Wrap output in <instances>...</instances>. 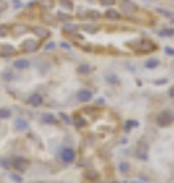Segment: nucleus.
<instances>
[{"label":"nucleus","instance_id":"f704fd0d","mask_svg":"<svg viewBox=\"0 0 174 183\" xmlns=\"http://www.w3.org/2000/svg\"><path fill=\"white\" fill-rule=\"evenodd\" d=\"M165 83H167V80H157V81H156V84H157V86H160V84H165Z\"/></svg>","mask_w":174,"mask_h":183},{"label":"nucleus","instance_id":"a878e982","mask_svg":"<svg viewBox=\"0 0 174 183\" xmlns=\"http://www.w3.org/2000/svg\"><path fill=\"white\" fill-rule=\"evenodd\" d=\"M11 179L14 180L16 183H21V182H23V179H21L20 176H17V174H11Z\"/></svg>","mask_w":174,"mask_h":183},{"label":"nucleus","instance_id":"4be33fe9","mask_svg":"<svg viewBox=\"0 0 174 183\" xmlns=\"http://www.w3.org/2000/svg\"><path fill=\"white\" fill-rule=\"evenodd\" d=\"M0 166H2L3 169H8V168H11V162L6 160V159H2L0 160Z\"/></svg>","mask_w":174,"mask_h":183},{"label":"nucleus","instance_id":"7ed1b4c3","mask_svg":"<svg viewBox=\"0 0 174 183\" xmlns=\"http://www.w3.org/2000/svg\"><path fill=\"white\" fill-rule=\"evenodd\" d=\"M76 98H78V101H81V102H89V101L93 98V93H92V90L83 89V90H79V92H78Z\"/></svg>","mask_w":174,"mask_h":183},{"label":"nucleus","instance_id":"2eb2a0df","mask_svg":"<svg viewBox=\"0 0 174 183\" xmlns=\"http://www.w3.org/2000/svg\"><path fill=\"white\" fill-rule=\"evenodd\" d=\"M159 66V61L157 60H148L145 63V67L147 69H154V67H157Z\"/></svg>","mask_w":174,"mask_h":183},{"label":"nucleus","instance_id":"0eeeda50","mask_svg":"<svg viewBox=\"0 0 174 183\" xmlns=\"http://www.w3.org/2000/svg\"><path fill=\"white\" fill-rule=\"evenodd\" d=\"M37 49H38V43L34 41V40H28V41L23 43V50L24 52H34Z\"/></svg>","mask_w":174,"mask_h":183},{"label":"nucleus","instance_id":"f3484780","mask_svg":"<svg viewBox=\"0 0 174 183\" xmlns=\"http://www.w3.org/2000/svg\"><path fill=\"white\" fill-rule=\"evenodd\" d=\"M83 31H87V32H96L98 31V26H90V24H84L81 26Z\"/></svg>","mask_w":174,"mask_h":183},{"label":"nucleus","instance_id":"20e7f679","mask_svg":"<svg viewBox=\"0 0 174 183\" xmlns=\"http://www.w3.org/2000/svg\"><path fill=\"white\" fill-rule=\"evenodd\" d=\"M14 166L17 169H20V171H26L29 166V160L28 159H23V157H16L14 159Z\"/></svg>","mask_w":174,"mask_h":183},{"label":"nucleus","instance_id":"c9c22d12","mask_svg":"<svg viewBox=\"0 0 174 183\" xmlns=\"http://www.w3.org/2000/svg\"><path fill=\"white\" fill-rule=\"evenodd\" d=\"M168 93H170V96H171V98H174V87H171V89H170Z\"/></svg>","mask_w":174,"mask_h":183},{"label":"nucleus","instance_id":"72a5a7b5","mask_svg":"<svg viewBox=\"0 0 174 183\" xmlns=\"http://www.w3.org/2000/svg\"><path fill=\"white\" fill-rule=\"evenodd\" d=\"M58 17H60V18H64V20H70V17H69V15H66V14H61V12L58 14Z\"/></svg>","mask_w":174,"mask_h":183},{"label":"nucleus","instance_id":"ddd939ff","mask_svg":"<svg viewBox=\"0 0 174 183\" xmlns=\"http://www.w3.org/2000/svg\"><path fill=\"white\" fill-rule=\"evenodd\" d=\"M43 122H46V124H53V122H55V116H53V114H49V113L43 114Z\"/></svg>","mask_w":174,"mask_h":183},{"label":"nucleus","instance_id":"f03ea898","mask_svg":"<svg viewBox=\"0 0 174 183\" xmlns=\"http://www.w3.org/2000/svg\"><path fill=\"white\" fill-rule=\"evenodd\" d=\"M60 157H61V160L66 162V163H72V162L75 160V157H76V154H75V151H73L72 148H64V150L60 153Z\"/></svg>","mask_w":174,"mask_h":183},{"label":"nucleus","instance_id":"c756f323","mask_svg":"<svg viewBox=\"0 0 174 183\" xmlns=\"http://www.w3.org/2000/svg\"><path fill=\"white\" fill-rule=\"evenodd\" d=\"M173 34H174V31H171V29H167V31L160 32V35H173Z\"/></svg>","mask_w":174,"mask_h":183},{"label":"nucleus","instance_id":"f8f14e48","mask_svg":"<svg viewBox=\"0 0 174 183\" xmlns=\"http://www.w3.org/2000/svg\"><path fill=\"white\" fill-rule=\"evenodd\" d=\"M16 52V49L12 47V46H9V44H6V46H3L2 47V57H9L11 54H14Z\"/></svg>","mask_w":174,"mask_h":183},{"label":"nucleus","instance_id":"7c9ffc66","mask_svg":"<svg viewBox=\"0 0 174 183\" xmlns=\"http://www.w3.org/2000/svg\"><path fill=\"white\" fill-rule=\"evenodd\" d=\"M55 47V43H47V46H44V50H50Z\"/></svg>","mask_w":174,"mask_h":183},{"label":"nucleus","instance_id":"c85d7f7f","mask_svg":"<svg viewBox=\"0 0 174 183\" xmlns=\"http://www.w3.org/2000/svg\"><path fill=\"white\" fill-rule=\"evenodd\" d=\"M101 3L105 6H113L115 5V0H101Z\"/></svg>","mask_w":174,"mask_h":183},{"label":"nucleus","instance_id":"b1692460","mask_svg":"<svg viewBox=\"0 0 174 183\" xmlns=\"http://www.w3.org/2000/svg\"><path fill=\"white\" fill-rule=\"evenodd\" d=\"M119 169H121V171H122V173H127V171H128V169H130V166H128V165H127L125 162H122L121 165H119Z\"/></svg>","mask_w":174,"mask_h":183},{"label":"nucleus","instance_id":"412c9836","mask_svg":"<svg viewBox=\"0 0 174 183\" xmlns=\"http://www.w3.org/2000/svg\"><path fill=\"white\" fill-rule=\"evenodd\" d=\"M139 124L136 122V121H128L127 124H125V131H130V128L131 127H138Z\"/></svg>","mask_w":174,"mask_h":183},{"label":"nucleus","instance_id":"5701e85b","mask_svg":"<svg viewBox=\"0 0 174 183\" xmlns=\"http://www.w3.org/2000/svg\"><path fill=\"white\" fill-rule=\"evenodd\" d=\"M107 81H109L110 84H116V83H118V76H115V75H107Z\"/></svg>","mask_w":174,"mask_h":183},{"label":"nucleus","instance_id":"e433bc0d","mask_svg":"<svg viewBox=\"0 0 174 183\" xmlns=\"http://www.w3.org/2000/svg\"><path fill=\"white\" fill-rule=\"evenodd\" d=\"M61 46H63V47H64V49H69V47H70V46H69V44H67V43H61Z\"/></svg>","mask_w":174,"mask_h":183},{"label":"nucleus","instance_id":"423d86ee","mask_svg":"<svg viewBox=\"0 0 174 183\" xmlns=\"http://www.w3.org/2000/svg\"><path fill=\"white\" fill-rule=\"evenodd\" d=\"M29 104L32 107H40L43 104V96L40 95V93H34V95H31V98H29Z\"/></svg>","mask_w":174,"mask_h":183},{"label":"nucleus","instance_id":"6e6552de","mask_svg":"<svg viewBox=\"0 0 174 183\" xmlns=\"http://www.w3.org/2000/svg\"><path fill=\"white\" fill-rule=\"evenodd\" d=\"M16 127L20 131H26V130L29 128V124H28V121H24L23 117H19V119H16Z\"/></svg>","mask_w":174,"mask_h":183},{"label":"nucleus","instance_id":"1a4fd4ad","mask_svg":"<svg viewBox=\"0 0 174 183\" xmlns=\"http://www.w3.org/2000/svg\"><path fill=\"white\" fill-rule=\"evenodd\" d=\"M14 67L20 69V70H24V69L29 67V61L28 60H17V61H14Z\"/></svg>","mask_w":174,"mask_h":183},{"label":"nucleus","instance_id":"f257e3e1","mask_svg":"<svg viewBox=\"0 0 174 183\" xmlns=\"http://www.w3.org/2000/svg\"><path fill=\"white\" fill-rule=\"evenodd\" d=\"M156 122H157L159 127H170L174 122V114L171 111H162V113L157 116Z\"/></svg>","mask_w":174,"mask_h":183},{"label":"nucleus","instance_id":"9d476101","mask_svg":"<svg viewBox=\"0 0 174 183\" xmlns=\"http://www.w3.org/2000/svg\"><path fill=\"white\" fill-rule=\"evenodd\" d=\"M34 32H35V35L37 37H40V38H46L47 35H49V32L44 29V28H40V26H35V28L32 29Z\"/></svg>","mask_w":174,"mask_h":183},{"label":"nucleus","instance_id":"39448f33","mask_svg":"<svg viewBox=\"0 0 174 183\" xmlns=\"http://www.w3.org/2000/svg\"><path fill=\"white\" fill-rule=\"evenodd\" d=\"M138 157L139 159H142V160H147L148 159V147H147V143L145 142H142V143H139V147H138Z\"/></svg>","mask_w":174,"mask_h":183},{"label":"nucleus","instance_id":"cd10ccee","mask_svg":"<svg viewBox=\"0 0 174 183\" xmlns=\"http://www.w3.org/2000/svg\"><path fill=\"white\" fill-rule=\"evenodd\" d=\"M60 116L63 117V121H64V122H67V124H72V119H70V117H69L67 114H64V113H60Z\"/></svg>","mask_w":174,"mask_h":183},{"label":"nucleus","instance_id":"2f4dec72","mask_svg":"<svg viewBox=\"0 0 174 183\" xmlns=\"http://www.w3.org/2000/svg\"><path fill=\"white\" fill-rule=\"evenodd\" d=\"M84 125H86V121H83V119L76 121V127H84Z\"/></svg>","mask_w":174,"mask_h":183},{"label":"nucleus","instance_id":"aec40b11","mask_svg":"<svg viewBox=\"0 0 174 183\" xmlns=\"http://www.w3.org/2000/svg\"><path fill=\"white\" fill-rule=\"evenodd\" d=\"M64 31L73 32V31H76V26H75V24H72V23H66V24H64Z\"/></svg>","mask_w":174,"mask_h":183},{"label":"nucleus","instance_id":"6ab92c4d","mask_svg":"<svg viewBox=\"0 0 174 183\" xmlns=\"http://www.w3.org/2000/svg\"><path fill=\"white\" fill-rule=\"evenodd\" d=\"M61 6H64V9H72V2L70 0H60Z\"/></svg>","mask_w":174,"mask_h":183},{"label":"nucleus","instance_id":"4468645a","mask_svg":"<svg viewBox=\"0 0 174 183\" xmlns=\"http://www.w3.org/2000/svg\"><path fill=\"white\" fill-rule=\"evenodd\" d=\"M78 72L79 73H90L92 72V67L89 66V64H81V66L78 67Z\"/></svg>","mask_w":174,"mask_h":183},{"label":"nucleus","instance_id":"a211bd4d","mask_svg":"<svg viewBox=\"0 0 174 183\" xmlns=\"http://www.w3.org/2000/svg\"><path fill=\"white\" fill-rule=\"evenodd\" d=\"M41 6L44 9H50L53 6V0H41Z\"/></svg>","mask_w":174,"mask_h":183},{"label":"nucleus","instance_id":"dca6fc26","mask_svg":"<svg viewBox=\"0 0 174 183\" xmlns=\"http://www.w3.org/2000/svg\"><path fill=\"white\" fill-rule=\"evenodd\" d=\"M11 116V111L8 108H0V119H8Z\"/></svg>","mask_w":174,"mask_h":183},{"label":"nucleus","instance_id":"473e14b6","mask_svg":"<svg viewBox=\"0 0 174 183\" xmlns=\"http://www.w3.org/2000/svg\"><path fill=\"white\" fill-rule=\"evenodd\" d=\"M89 17H90V18H92V17H93V18H98L99 14H98V12H89Z\"/></svg>","mask_w":174,"mask_h":183},{"label":"nucleus","instance_id":"bb28decb","mask_svg":"<svg viewBox=\"0 0 174 183\" xmlns=\"http://www.w3.org/2000/svg\"><path fill=\"white\" fill-rule=\"evenodd\" d=\"M8 34V26L0 24V35H6Z\"/></svg>","mask_w":174,"mask_h":183},{"label":"nucleus","instance_id":"9b49d317","mask_svg":"<svg viewBox=\"0 0 174 183\" xmlns=\"http://www.w3.org/2000/svg\"><path fill=\"white\" fill-rule=\"evenodd\" d=\"M105 17L107 18H110V20H119L121 18V15H119V12L118 11H115V9H109L105 12Z\"/></svg>","mask_w":174,"mask_h":183},{"label":"nucleus","instance_id":"393cba45","mask_svg":"<svg viewBox=\"0 0 174 183\" xmlns=\"http://www.w3.org/2000/svg\"><path fill=\"white\" fill-rule=\"evenodd\" d=\"M16 34H23V31H26V26H23V24H20V26H16Z\"/></svg>","mask_w":174,"mask_h":183}]
</instances>
